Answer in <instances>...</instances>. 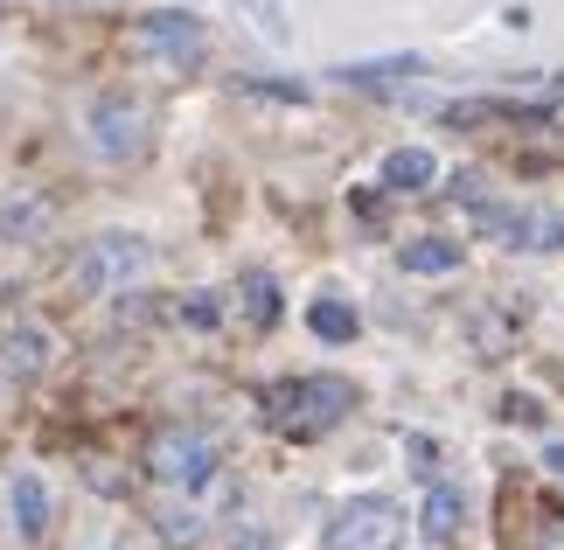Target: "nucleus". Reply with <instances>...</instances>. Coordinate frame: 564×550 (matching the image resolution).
Returning <instances> with one entry per match:
<instances>
[{
  "mask_svg": "<svg viewBox=\"0 0 564 550\" xmlns=\"http://www.w3.org/2000/svg\"><path fill=\"white\" fill-rule=\"evenodd\" d=\"M356 411V384L341 377H279L265 390V425L286 439H321Z\"/></svg>",
  "mask_w": 564,
  "mask_h": 550,
  "instance_id": "f257e3e1",
  "label": "nucleus"
},
{
  "mask_svg": "<svg viewBox=\"0 0 564 550\" xmlns=\"http://www.w3.org/2000/svg\"><path fill=\"white\" fill-rule=\"evenodd\" d=\"M147 272H154V245L133 237V230H112V237H98V245H84V258L70 266V279L84 293H126V285H140Z\"/></svg>",
  "mask_w": 564,
  "mask_h": 550,
  "instance_id": "f03ea898",
  "label": "nucleus"
},
{
  "mask_svg": "<svg viewBox=\"0 0 564 550\" xmlns=\"http://www.w3.org/2000/svg\"><path fill=\"white\" fill-rule=\"evenodd\" d=\"M133 50L167 63V71H195V63L209 56V29L195 14H182V8H154V14L133 21Z\"/></svg>",
  "mask_w": 564,
  "mask_h": 550,
  "instance_id": "7ed1b4c3",
  "label": "nucleus"
},
{
  "mask_svg": "<svg viewBox=\"0 0 564 550\" xmlns=\"http://www.w3.org/2000/svg\"><path fill=\"white\" fill-rule=\"evenodd\" d=\"M147 467H154V481H167V488H209V474H216V446L203 432H154V446H147Z\"/></svg>",
  "mask_w": 564,
  "mask_h": 550,
  "instance_id": "20e7f679",
  "label": "nucleus"
},
{
  "mask_svg": "<svg viewBox=\"0 0 564 550\" xmlns=\"http://www.w3.org/2000/svg\"><path fill=\"white\" fill-rule=\"evenodd\" d=\"M390 537H398V502H390V495H362V502H349V509L328 522L321 550H390Z\"/></svg>",
  "mask_w": 564,
  "mask_h": 550,
  "instance_id": "39448f33",
  "label": "nucleus"
},
{
  "mask_svg": "<svg viewBox=\"0 0 564 550\" xmlns=\"http://www.w3.org/2000/svg\"><path fill=\"white\" fill-rule=\"evenodd\" d=\"M91 147L105 153V161H133V153L147 147V105L126 98V91L98 98L91 105Z\"/></svg>",
  "mask_w": 564,
  "mask_h": 550,
  "instance_id": "423d86ee",
  "label": "nucleus"
},
{
  "mask_svg": "<svg viewBox=\"0 0 564 550\" xmlns=\"http://www.w3.org/2000/svg\"><path fill=\"white\" fill-rule=\"evenodd\" d=\"M56 356V342H50V327H35V321H14V327H0V377H42Z\"/></svg>",
  "mask_w": 564,
  "mask_h": 550,
  "instance_id": "0eeeda50",
  "label": "nucleus"
},
{
  "mask_svg": "<svg viewBox=\"0 0 564 550\" xmlns=\"http://www.w3.org/2000/svg\"><path fill=\"white\" fill-rule=\"evenodd\" d=\"M495 230H516V245H523V251H557L564 245V216L557 209H530V216L495 209Z\"/></svg>",
  "mask_w": 564,
  "mask_h": 550,
  "instance_id": "6e6552de",
  "label": "nucleus"
},
{
  "mask_svg": "<svg viewBox=\"0 0 564 550\" xmlns=\"http://www.w3.org/2000/svg\"><path fill=\"white\" fill-rule=\"evenodd\" d=\"M383 182L390 188H432L440 182V161H432V147H390L383 153Z\"/></svg>",
  "mask_w": 564,
  "mask_h": 550,
  "instance_id": "1a4fd4ad",
  "label": "nucleus"
},
{
  "mask_svg": "<svg viewBox=\"0 0 564 550\" xmlns=\"http://www.w3.org/2000/svg\"><path fill=\"white\" fill-rule=\"evenodd\" d=\"M8 502H14V530L21 537H42V530H50V488H42V481L35 474H14V488H8Z\"/></svg>",
  "mask_w": 564,
  "mask_h": 550,
  "instance_id": "9d476101",
  "label": "nucleus"
},
{
  "mask_svg": "<svg viewBox=\"0 0 564 550\" xmlns=\"http://www.w3.org/2000/svg\"><path fill=\"white\" fill-rule=\"evenodd\" d=\"M42 230H50V203H42V195H8V203H0V237H8V245H29Z\"/></svg>",
  "mask_w": 564,
  "mask_h": 550,
  "instance_id": "9b49d317",
  "label": "nucleus"
},
{
  "mask_svg": "<svg viewBox=\"0 0 564 550\" xmlns=\"http://www.w3.org/2000/svg\"><path fill=\"white\" fill-rule=\"evenodd\" d=\"M467 522V502H460V488H432L425 495V509H419V530H425V543H446L453 530Z\"/></svg>",
  "mask_w": 564,
  "mask_h": 550,
  "instance_id": "f8f14e48",
  "label": "nucleus"
},
{
  "mask_svg": "<svg viewBox=\"0 0 564 550\" xmlns=\"http://www.w3.org/2000/svg\"><path fill=\"white\" fill-rule=\"evenodd\" d=\"M398 266L404 272H460V245H453V237H419V245H404L398 251Z\"/></svg>",
  "mask_w": 564,
  "mask_h": 550,
  "instance_id": "ddd939ff",
  "label": "nucleus"
},
{
  "mask_svg": "<svg viewBox=\"0 0 564 550\" xmlns=\"http://www.w3.org/2000/svg\"><path fill=\"white\" fill-rule=\"evenodd\" d=\"M307 327H314L321 342H356V327H362V321H356V306H349V300H314V306H307Z\"/></svg>",
  "mask_w": 564,
  "mask_h": 550,
  "instance_id": "4468645a",
  "label": "nucleus"
},
{
  "mask_svg": "<svg viewBox=\"0 0 564 550\" xmlns=\"http://www.w3.org/2000/svg\"><path fill=\"white\" fill-rule=\"evenodd\" d=\"M425 56H370V63H341L349 84H398V77H419Z\"/></svg>",
  "mask_w": 564,
  "mask_h": 550,
  "instance_id": "2eb2a0df",
  "label": "nucleus"
},
{
  "mask_svg": "<svg viewBox=\"0 0 564 550\" xmlns=\"http://www.w3.org/2000/svg\"><path fill=\"white\" fill-rule=\"evenodd\" d=\"M245 314H251L258 327H272V321H279V285H272L265 272H251V279H245Z\"/></svg>",
  "mask_w": 564,
  "mask_h": 550,
  "instance_id": "dca6fc26",
  "label": "nucleus"
},
{
  "mask_svg": "<svg viewBox=\"0 0 564 550\" xmlns=\"http://www.w3.org/2000/svg\"><path fill=\"white\" fill-rule=\"evenodd\" d=\"M175 314L195 327V335H216V321H224V300H216V293H182Z\"/></svg>",
  "mask_w": 564,
  "mask_h": 550,
  "instance_id": "f3484780",
  "label": "nucleus"
},
{
  "mask_svg": "<svg viewBox=\"0 0 564 550\" xmlns=\"http://www.w3.org/2000/svg\"><path fill=\"white\" fill-rule=\"evenodd\" d=\"M161 530L182 543V537H195V522H188V509H167V522H161Z\"/></svg>",
  "mask_w": 564,
  "mask_h": 550,
  "instance_id": "a211bd4d",
  "label": "nucleus"
},
{
  "mask_svg": "<svg viewBox=\"0 0 564 550\" xmlns=\"http://www.w3.org/2000/svg\"><path fill=\"white\" fill-rule=\"evenodd\" d=\"M230 550H265V530H237V537H230Z\"/></svg>",
  "mask_w": 564,
  "mask_h": 550,
  "instance_id": "6ab92c4d",
  "label": "nucleus"
},
{
  "mask_svg": "<svg viewBox=\"0 0 564 550\" xmlns=\"http://www.w3.org/2000/svg\"><path fill=\"white\" fill-rule=\"evenodd\" d=\"M544 467H551V474H564V439H557V446H544Z\"/></svg>",
  "mask_w": 564,
  "mask_h": 550,
  "instance_id": "aec40b11",
  "label": "nucleus"
}]
</instances>
